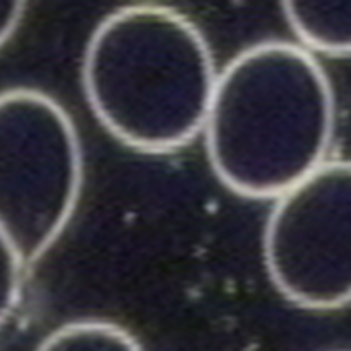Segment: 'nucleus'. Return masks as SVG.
Masks as SVG:
<instances>
[{
  "label": "nucleus",
  "instance_id": "423d86ee",
  "mask_svg": "<svg viewBox=\"0 0 351 351\" xmlns=\"http://www.w3.org/2000/svg\"><path fill=\"white\" fill-rule=\"evenodd\" d=\"M36 351H143V347L114 322L79 320L54 330Z\"/></svg>",
  "mask_w": 351,
  "mask_h": 351
},
{
  "label": "nucleus",
  "instance_id": "f03ea898",
  "mask_svg": "<svg viewBox=\"0 0 351 351\" xmlns=\"http://www.w3.org/2000/svg\"><path fill=\"white\" fill-rule=\"evenodd\" d=\"M217 77L203 32L155 3L110 13L83 56V89L95 118L143 153L182 149L205 130Z\"/></svg>",
  "mask_w": 351,
  "mask_h": 351
},
{
  "label": "nucleus",
  "instance_id": "7ed1b4c3",
  "mask_svg": "<svg viewBox=\"0 0 351 351\" xmlns=\"http://www.w3.org/2000/svg\"><path fill=\"white\" fill-rule=\"evenodd\" d=\"M81 182V143L62 106L34 89L0 93V228L25 265L58 240Z\"/></svg>",
  "mask_w": 351,
  "mask_h": 351
},
{
  "label": "nucleus",
  "instance_id": "f257e3e1",
  "mask_svg": "<svg viewBox=\"0 0 351 351\" xmlns=\"http://www.w3.org/2000/svg\"><path fill=\"white\" fill-rule=\"evenodd\" d=\"M203 134L211 167L232 193L275 201L326 161L330 81L304 44H254L219 71Z\"/></svg>",
  "mask_w": 351,
  "mask_h": 351
},
{
  "label": "nucleus",
  "instance_id": "39448f33",
  "mask_svg": "<svg viewBox=\"0 0 351 351\" xmlns=\"http://www.w3.org/2000/svg\"><path fill=\"white\" fill-rule=\"evenodd\" d=\"M285 19L312 52L351 54V0H281Z\"/></svg>",
  "mask_w": 351,
  "mask_h": 351
},
{
  "label": "nucleus",
  "instance_id": "6e6552de",
  "mask_svg": "<svg viewBox=\"0 0 351 351\" xmlns=\"http://www.w3.org/2000/svg\"><path fill=\"white\" fill-rule=\"evenodd\" d=\"M27 0H0V46L17 29Z\"/></svg>",
  "mask_w": 351,
  "mask_h": 351
},
{
  "label": "nucleus",
  "instance_id": "0eeeda50",
  "mask_svg": "<svg viewBox=\"0 0 351 351\" xmlns=\"http://www.w3.org/2000/svg\"><path fill=\"white\" fill-rule=\"evenodd\" d=\"M25 261L19 250L0 228V322H3L17 306L21 289V271Z\"/></svg>",
  "mask_w": 351,
  "mask_h": 351
},
{
  "label": "nucleus",
  "instance_id": "20e7f679",
  "mask_svg": "<svg viewBox=\"0 0 351 351\" xmlns=\"http://www.w3.org/2000/svg\"><path fill=\"white\" fill-rule=\"evenodd\" d=\"M265 267L291 304H351V161L320 163L275 199L263 240Z\"/></svg>",
  "mask_w": 351,
  "mask_h": 351
}]
</instances>
